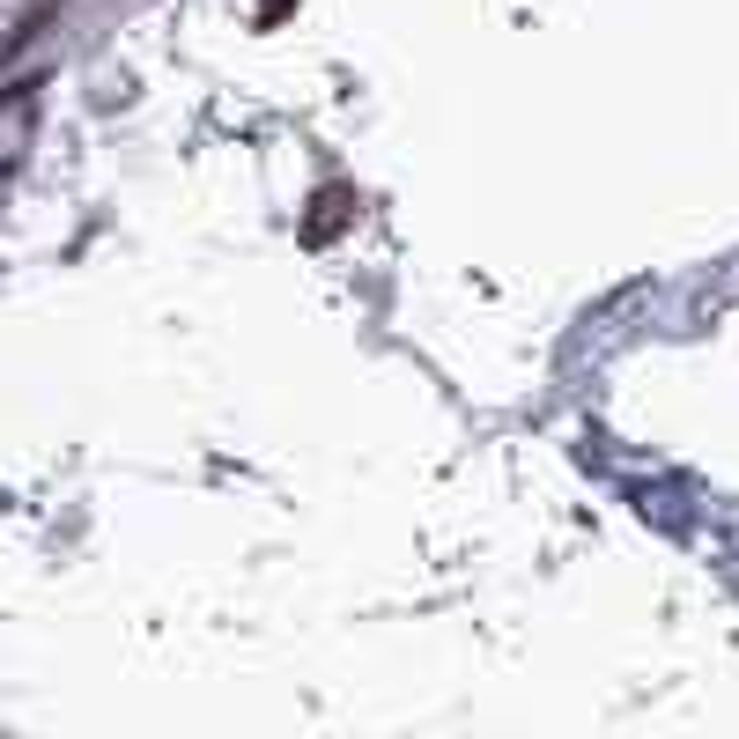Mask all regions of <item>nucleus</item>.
Instances as JSON below:
<instances>
[]
</instances>
